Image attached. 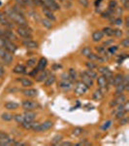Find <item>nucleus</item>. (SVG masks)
Here are the masks:
<instances>
[{"mask_svg": "<svg viewBox=\"0 0 129 146\" xmlns=\"http://www.w3.org/2000/svg\"><path fill=\"white\" fill-rule=\"evenodd\" d=\"M91 52H92V50H91V48H90V47L86 46V47H84V48L82 49L81 54H82V56H86V58H88V56L90 55V54L91 53Z\"/></svg>", "mask_w": 129, "mask_h": 146, "instance_id": "nucleus-43", "label": "nucleus"}, {"mask_svg": "<svg viewBox=\"0 0 129 146\" xmlns=\"http://www.w3.org/2000/svg\"><path fill=\"white\" fill-rule=\"evenodd\" d=\"M114 41H115L114 39H108V40H106V41L103 42L102 45L104 46V47H109V46L113 45V43H114Z\"/></svg>", "mask_w": 129, "mask_h": 146, "instance_id": "nucleus-53", "label": "nucleus"}, {"mask_svg": "<svg viewBox=\"0 0 129 146\" xmlns=\"http://www.w3.org/2000/svg\"><path fill=\"white\" fill-rule=\"evenodd\" d=\"M3 38H7L11 41H17L18 40V35L13 31V29H9V28H6L4 29V33H3Z\"/></svg>", "mask_w": 129, "mask_h": 146, "instance_id": "nucleus-15", "label": "nucleus"}, {"mask_svg": "<svg viewBox=\"0 0 129 146\" xmlns=\"http://www.w3.org/2000/svg\"><path fill=\"white\" fill-rule=\"evenodd\" d=\"M24 1V3H25V5L28 6V7H34V2H33V0H23Z\"/></svg>", "mask_w": 129, "mask_h": 146, "instance_id": "nucleus-58", "label": "nucleus"}, {"mask_svg": "<svg viewBox=\"0 0 129 146\" xmlns=\"http://www.w3.org/2000/svg\"><path fill=\"white\" fill-rule=\"evenodd\" d=\"M22 46L25 47L26 49H30V50H34V49L39 48V43L32 39H23L22 42Z\"/></svg>", "mask_w": 129, "mask_h": 146, "instance_id": "nucleus-14", "label": "nucleus"}, {"mask_svg": "<svg viewBox=\"0 0 129 146\" xmlns=\"http://www.w3.org/2000/svg\"><path fill=\"white\" fill-rule=\"evenodd\" d=\"M42 1V7H45L51 10L53 12H56L60 10V5L57 3L56 0H41Z\"/></svg>", "mask_w": 129, "mask_h": 146, "instance_id": "nucleus-7", "label": "nucleus"}, {"mask_svg": "<svg viewBox=\"0 0 129 146\" xmlns=\"http://www.w3.org/2000/svg\"><path fill=\"white\" fill-rule=\"evenodd\" d=\"M0 60H1V62H2V64L10 65L11 63L13 62V60H14L13 54L4 50L3 48H0Z\"/></svg>", "mask_w": 129, "mask_h": 146, "instance_id": "nucleus-3", "label": "nucleus"}, {"mask_svg": "<svg viewBox=\"0 0 129 146\" xmlns=\"http://www.w3.org/2000/svg\"><path fill=\"white\" fill-rule=\"evenodd\" d=\"M118 48L119 47L118 45H111L108 47L107 51H108V53H109V55H115V54L118 51Z\"/></svg>", "mask_w": 129, "mask_h": 146, "instance_id": "nucleus-41", "label": "nucleus"}, {"mask_svg": "<svg viewBox=\"0 0 129 146\" xmlns=\"http://www.w3.org/2000/svg\"><path fill=\"white\" fill-rule=\"evenodd\" d=\"M113 16H114V10H112V9H110V8H108L106 11H104L101 13L102 19H107V20H109L110 18L113 17Z\"/></svg>", "mask_w": 129, "mask_h": 146, "instance_id": "nucleus-33", "label": "nucleus"}, {"mask_svg": "<svg viewBox=\"0 0 129 146\" xmlns=\"http://www.w3.org/2000/svg\"><path fill=\"white\" fill-rule=\"evenodd\" d=\"M18 103H17L16 101H12V100H9V101H6L4 103V107L5 109H7L8 111H14V110H17L18 108Z\"/></svg>", "mask_w": 129, "mask_h": 146, "instance_id": "nucleus-26", "label": "nucleus"}, {"mask_svg": "<svg viewBox=\"0 0 129 146\" xmlns=\"http://www.w3.org/2000/svg\"><path fill=\"white\" fill-rule=\"evenodd\" d=\"M86 67L88 68V69H93V70H95V69H97L98 64H97V62H92V60H88V62H86Z\"/></svg>", "mask_w": 129, "mask_h": 146, "instance_id": "nucleus-37", "label": "nucleus"}, {"mask_svg": "<svg viewBox=\"0 0 129 146\" xmlns=\"http://www.w3.org/2000/svg\"><path fill=\"white\" fill-rule=\"evenodd\" d=\"M123 25H125L126 29H128L129 28V18H128V16H126L125 17V20L123 21Z\"/></svg>", "mask_w": 129, "mask_h": 146, "instance_id": "nucleus-60", "label": "nucleus"}, {"mask_svg": "<svg viewBox=\"0 0 129 146\" xmlns=\"http://www.w3.org/2000/svg\"><path fill=\"white\" fill-rule=\"evenodd\" d=\"M14 120H15V121L17 122L18 125H22L23 122L25 121L24 118H23V116H22V114H16V115H14Z\"/></svg>", "mask_w": 129, "mask_h": 146, "instance_id": "nucleus-44", "label": "nucleus"}, {"mask_svg": "<svg viewBox=\"0 0 129 146\" xmlns=\"http://www.w3.org/2000/svg\"><path fill=\"white\" fill-rule=\"evenodd\" d=\"M113 29H114V28H112L111 27H103V29L101 31L103 32V34L106 35V36L112 37L113 36Z\"/></svg>", "mask_w": 129, "mask_h": 146, "instance_id": "nucleus-39", "label": "nucleus"}, {"mask_svg": "<svg viewBox=\"0 0 129 146\" xmlns=\"http://www.w3.org/2000/svg\"><path fill=\"white\" fill-rule=\"evenodd\" d=\"M88 60H92V62H106V60H105L102 56L98 55V54H95V53H92V52H91L90 55L88 56Z\"/></svg>", "mask_w": 129, "mask_h": 146, "instance_id": "nucleus-22", "label": "nucleus"}, {"mask_svg": "<svg viewBox=\"0 0 129 146\" xmlns=\"http://www.w3.org/2000/svg\"><path fill=\"white\" fill-rule=\"evenodd\" d=\"M75 145H77V146H86H86H88V145H91V143L88 140H83V141H81V142L75 143Z\"/></svg>", "mask_w": 129, "mask_h": 146, "instance_id": "nucleus-54", "label": "nucleus"}, {"mask_svg": "<svg viewBox=\"0 0 129 146\" xmlns=\"http://www.w3.org/2000/svg\"><path fill=\"white\" fill-rule=\"evenodd\" d=\"M96 83H97V86L99 87L100 89L104 91H108L109 90V86H108V81H107V78L103 75H100V76H97L96 77Z\"/></svg>", "mask_w": 129, "mask_h": 146, "instance_id": "nucleus-11", "label": "nucleus"}, {"mask_svg": "<svg viewBox=\"0 0 129 146\" xmlns=\"http://www.w3.org/2000/svg\"><path fill=\"white\" fill-rule=\"evenodd\" d=\"M5 75V68H4L3 64L0 62V78H3Z\"/></svg>", "mask_w": 129, "mask_h": 146, "instance_id": "nucleus-57", "label": "nucleus"}, {"mask_svg": "<svg viewBox=\"0 0 129 146\" xmlns=\"http://www.w3.org/2000/svg\"><path fill=\"white\" fill-rule=\"evenodd\" d=\"M78 2L80 3V5H82L84 8H88L90 5V1L88 0H78Z\"/></svg>", "mask_w": 129, "mask_h": 146, "instance_id": "nucleus-51", "label": "nucleus"}, {"mask_svg": "<svg viewBox=\"0 0 129 146\" xmlns=\"http://www.w3.org/2000/svg\"><path fill=\"white\" fill-rule=\"evenodd\" d=\"M84 133V129L81 128V127H76L72 129V135L73 136H81Z\"/></svg>", "mask_w": 129, "mask_h": 146, "instance_id": "nucleus-35", "label": "nucleus"}, {"mask_svg": "<svg viewBox=\"0 0 129 146\" xmlns=\"http://www.w3.org/2000/svg\"><path fill=\"white\" fill-rule=\"evenodd\" d=\"M88 91V88L83 83V82L76 81V84H75V87H74V93L76 94L77 96H84V94H86Z\"/></svg>", "mask_w": 129, "mask_h": 146, "instance_id": "nucleus-9", "label": "nucleus"}, {"mask_svg": "<svg viewBox=\"0 0 129 146\" xmlns=\"http://www.w3.org/2000/svg\"><path fill=\"white\" fill-rule=\"evenodd\" d=\"M123 79H124L123 73H116V74L114 75V77H113V86L116 87V86H118V85L122 84Z\"/></svg>", "mask_w": 129, "mask_h": 146, "instance_id": "nucleus-19", "label": "nucleus"}, {"mask_svg": "<svg viewBox=\"0 0 129 146\" xmlns=\"http://www.w3.org/2000/svg\"><path fill=\"white\" fill-rule=\"evenodd\" d=\"M128 124V117L126 116V115H124L123 117H121L120 119H119V125L120 126H125V125Z\"/></svg>", "mask_w": 129, "mask_h": 146, "instance_id": "nucleus-49", "label": "nucleus"}, {"mask_svg": "<svg viewBox=\"0 0 129 146\" xmlns=\"http://www.w3.org/2000/svg\"><path fill=\"white\" fill-rule=\"evenodd\" d=\"M59 1H61V2H64V0H59Z\"/></svg>", "mask_w": 129, "mask_h": 146, "instance_id": "nucleus-64", "label": "nucleus"}, {"mask_svg": "<svg viewBox=\"0 0 129 146\" xmlns=\"http://www.w3.org/2000/svg\"><path fill=\"white\" fill-rule=\"evenodd\" d=\"M15 2H16V4H17L18 7H22V8H23V9L26 7V5H25V3H24V1H23V0H15Z\"/></svg>", "mask_w": 129, "mask_h": 146, "instance_id": "nucleus-55", "label": "nucleus"}, {"mask_svg": "<svg viewBox=\"0 0 129 146\" xmlns=\"http://www.w3.org/2000/svg\"><path fill=\"white\" fill-rule=\"evenodd\" d=\"M2 48L4 50L10 52V53L14 54L16 51L18 50V46L15 44L14 41H11V40L7 39V38H3V44H2Z\"/></svg>", "mask_w": 129, "mask_h": 146, "instance_id": "nucleus-10", "label": "nucleus"}, {"mask_svg": "<svg viewBox=\"0 0 129 146\" xmlns=\"http://www.w3.org/2000/svg\"><path fill=\"white\" fill-rule=\"evenodd\" d=\"M4 13L7 15L10 20L15 25H18V27H27L28 22L24 18L23 13L18 9V7H13V8H7Z\"/></svg>", "mask_w": 129, "mask_h": 146, "instance_id": "nucleus-1", "label": "nucleus"}, {"mask_svg": "<svg viewBox=\"0 0 129 146\" xmlns=\"http://www.w3.org/2000/svg\"><path fill=\"white\" fill-rule=\"evenodd\" d=\"M41 25L45 28H47V29H51L53 27V22H51L50 20H48V19H46V18L41 19Z\"/></svg>", "mask_w": 129, "mask_h": 146, "instance_id": "nucleus-32", "label": "nucleus"}, {"mask_svg": "<svg viewBox=\"0 0 129 146\" xmlns=\"http://www.w3.org/2000/svg\"><path fill=\"white\" fill-rule=\"evenodd\" d=\"M103 37H104V34L101 30H95L93 31L92 35H91V38H92V41L93 42H100L102 41Z\"/></svg>", "mask_w": 129, "mask_h": 146, "instance_id": "nucleus-28", "label": "nucleus"}, {"mask_svg": "<svg viewBox=\"0 0 129 146\" xmlns=\"http://www.w3.org/2000/svg\"><path fill=\"white\" fill-rule=\"evenodd\" d=\"M123 109L126 113L129 112V101L128 100H126L125 102L123 103Z\"/></svg>", "mask_w": 129, "mask_h": 146, "instance_id": "nucleus-59", "label": "nucleus"}, {"mask_svg": "<svg viewBox=\"0 0 129 146\" xmlns=\"http://www.w3.org/2000/svg\"><path fill=\"white\" fill-rule=\"evenodd\" d=\"M38 103L33 100H24L22 102V107L24 111H34L38 108Z\"/></svg>", "mask_w": 129, "mask_h": 146, "instance_id": "nucleus-6", "label": "nucleus"}, {"mask_svg": "<svg viewBox=\"0 0 129 146\" xmlns=\"http://www.w3.org/2000/svg\"><path fill=\"white\" fill-rule=\"evenodd\" d=\"M59 145H62V146H72L74 145L72 142H70V141H62V142L59 143Z\"/></svg>", "mask_w": 129, "mask_h": 146, "instance_id": "nucleus-61", "label": "nucleus"}, {"mask_svg": "<svg viewBox=\"0 0 129 146\" xmlns=\"http://www.w3.org/2000/svg\"><path fill=\"white\" fill-rule=\"evenodd\" d=\"M23 118L27 122H34L35 118H36V113L34 111H24L22 114Z\"/></svg>", "mask_w": 129, "mask_h": 146, "instance_id": "nucleus-27", "label": "nucleus"}, {"mask_svg": "<svg viewBox=\"0 0 129 146\" xmlns=\"http://www.w3.org/2000/svg\"><path fill=\"white\" fill-rule=\"evenodd\" d=\"M79 75H80V78H81V81L83 82V83L86 85L88 89L91 88V87L94 85V81H93V79H91L90 77H88V75L84 73V71L80 72Z\"/></svg>", "mask_w": 129, "mask_h": 146, "instance_id": "nucleus-12", "label": "nucleus"}, {"mask_svg": "<svg viewBox=\"0 0 129 146\" xmlns=\"http://www.w3.org/2000/svg\"><path fill=\"white\" fill-rule=\"evenodd\" d=\"M33 2H34L35 5H39V6L42 5V1H41V0H33Z\"/></svg>", "mask_w": 129, "mask_h": 146, "instance_id": "nucleus-62", "label": "nucleus"}, {"mask_svg": "<svg viewBox=\"0 0 129 146\" xmlns=\"http://www.w3.org/2000/svg\"><path fill=\"white\" fill-rule=\"evenodd\" d=\"M22 94L26 98H35L37 96V90H35L33 88H25L24 90L22 91Z\"/></svg>", "mask_w": 129, "mask_h": 146, "instance_id": "nucleus-23", "label": "nucleus"}, {"mask_svg": "<svg viewBox=\"0 0 129 146\" xmlns=\"http://www.w3.org/2000/svg\"><path fill=\"white\" fill-rule=\"evenodd\" d=\"M120 45H121V47H123L124 49L129 48V38L128 37H125V38H123L122 40H121Z\"/></svg>", "mask_w": 129, "mask_h": 146, "instance_id": "nucleus-47", "label": "nucleus"}, {"mask_svg": "<svg viewBox=\"0 0 129 146\" xmlns=\"http://www.w3.org/2000/svg\"><path fill=\"white\" fill-rule=\"evenodd\" d=\"M111 126H112V121H110V120H109V121H106L104 124L102 125L101 129H103V131H107V129H109Z\"/></svg>", "mask_w": 129, "mask_h": 146, "instance_id": "nucleus-50", "label": "nucleus"}, {"mask_svg": "<svg viewBox=\"0 0 129 146\" xmlns=\"http://www.w3.org/2000/svg\"><path fill=\"white\" fill-rule=\"evenodd\" d=\"M0 118L5 122H10V121H12V120H14V115L11 114V113H9V112H4L1 114Z\"/></svg>", "mask_w": 129, "mask_h": 146, "instance_id": "nucleus-34", "label": "nucleus"}, {"mask_svg": "<svg viewBox=\"0 0 129 146\" xmlns=\"http://www.w3.org/2000/svg\"><path fill=\"white\" fill-rule=\"evenodd\" d=\"M0 25H2L3 27L9 28V29H13L15 28V23L7 17V15L4 12L0 11Z\"/></svg>", "mask_w": 129, "mask_h": 146, "instance_id": "nucleus-5", "label": "nucleus"}, {"mask_svg": "<svg viewBox=\"0 0 129 146\" xmlns=\"http://www.w3.org/2000/svg\"><path fill=\"white\" fill-rule=\"evenodd\" d=\"M104 98H105V91L102 90V89L99 88V89H97L96 91L93 92L92 98L95 101H100V100H102Z\"/></svg>", "mask_w": 129, "mask_h": 146, "instance_id": "nucleus-20", "label": "nucleus"}, {"mask_svg": "<svg viewBox=\"0 0 129 146\" xmlns=\"http://www.w3.org/2000/svg\"><path fill=\"white\" fill-rule=\"evenodd\" d=\"M16 33L18 36L22 39H32L33 38V31L29 27H18L16 28Z\"/></svg>", "mask_w": 129, "mask_h": 146, "instance_id": "nucleus-2", "label": "nucleus"}, {"mask_svg": "<svg viewBox=\"0 0 129 146\" xmlns=\"http://www.w3.org/2000/svg\"><path fill=\"white\" fill-rule=\"evenodd\" d=\"M37 62H38V60H36V58H28V60H26V66L34 68L35 66H36Z\"/></svg>", "mask_w": 129, "mask_h": 146, "instance_id": "nucleus-40", "label": "nucleus"}, {"mask_svg": "<svg viewBox=\"0 0 129 146\" xmlns=\"http://www.w3.org/2000/svg\"><path fill=\"white\" fill-rule=\"evenodd\" d=\"M95 51L97 52L98 55L102 56L106 60H108V58H109V53H108L106 47H104L103 45H98V46L95 47Z\"/></svg>", "mask_w": 129, "mask_h": 146, "instance_id": "nucleus-18", "label": "nucleus"}, {"mask_svg": "<svg viewBox=\"0 0 129 146\" xmlns=\"http://www.w3.org/2000/svg\"><path fill=\"white\" fill-rule=\"evenodd\" d=\"M18 81L22 84L23 88H30L31 86H33V81L30 78H27V77H20V78L18 79Z\"/></svg>", "mask_w": 129, "mask_h": 146, "instance_id": "nucleus-25", "label": "nucleus"}, {"mask_svg": "<svg viewBox=\"0 0 129 146\" xmlns=\"http://www.w3.org/2000/svg\"><path fill=\"white\" fill-rule=\"evenodd\" d=\"M115 88H116V96L121 95V94H123L124 92H125V89H124V86H123V84H120V85H118V86L115 87Z\"/></svg>", "mask_w": 129, "mask_h": 146, "instance_id": "nucleus-45", "label": "nucleus"}, {"mask_svg": "<svg viewBox=\"0 0 129 146\" xmlns=\"http://www.w3.org/2000/svg\"><path fill=\"white\" fill-rule=\"evenodd\" d=\"M101 1H102V0H96V1H95V6L96 7L99 6V4L101 3Z\"/></svg>", "mask_w": 129, "mask_h": 146, "instance_id": "nucleus-63", "label": "nucleus"}, {"mask_svg": "<svg viewBox=\"0 0 129 146\" xmlns=\"http://www.w3.org/2000/svg\"><path fill=\"white\" fill-rule=\"evenodd\" d=\"M113 36L116 37V38H120V37H122L123 36L122 29H120V28H118V27L114 28V29H113Z\"/></svg>", "mask_w": 129, "mask_h": 146, "instance_id": "nucleus-38", "label": "nucleus"}, {"mask_svg": "<svg viewBox=\"0 0 129 146\" xmlns=\"http://www.w3.org/2000/svg\"><path fill=\"white\" fill-rule=\"evenodd\" d=\"M42 12H43V15L46 19L50 20L51 22H53V23L56 22V17L51 10H50V9H48V8H45V7H42Z\"/></svg>", "mask_w": 129, "mask_h": 146, "instance_id": "nucleus-16", "label": "nucleus"}, {"mask_svg": "<svg viewBox=\"0 0 129 146\" xmlns=\"http://www.w3.org/2000/svg\"><path fill=\"white\" fill-rule=\"evenodd\" d=\"M25 70H26V68H25V66L22 63H18L13 68V72L15 74H23V73H25Z\"/></svg>", "mask_w": 129, "mask_h": 146, "instance_id": "nucleus-30", "label": "nucleus"}, {"mask_svg": "<svg viewBox=\"0 0 129 146\" xmlns=\"http://www.w3.org/2000/svg\"><path fill=\"white\" fill-rule=\"evenodd\" d=\"M121 4H122V8L124 10H128L129 9V0H120Z\"/></svg>", "mask_w": 129, "mask_h": 146, "instance_id": "nucleus-52", "label": "nucleus"}, {"mask_svg": "<svg viewBox=\"0 0 129 146\" xmlns=\"http://www.w3.org/2000/svg\"><path fill=\"white\" fill-rule=\"evenodd\" d=\"M118 6V1L116 0H110L109 1V5H108V8L112 9V10H115V8Z\"/></svg>", "mask_w": 129, "mask_h": 146, "instance_id": "nucleus-48", "label": "nucleus"}, {"mask_svg": "<svg viewBox=\"0 0 129 146\" xmlns=\"http://www.w3.org/2000/svg\"><path fill=\"white\" fill-rule=\"evenodd\" d=\"M49 74H50V71H49L48 69H44V70H42V71H40L38 74L35 76V80H36V82H44L45 79L48 77Z\"/></svg>", "mask_w": 129, "mask_h": 146, "instance_id": "nucleus-24", "label": "nucleus"}, {"mask_svg": "<svg viewBox=\"0 0 129 146\" xmlns=\"http://www.w3.org/2000/svg\"><path fill=\"white\" fill-rule=\"evenodd\" d=\"M97 69L98 72L103 76H105L106 78H111V77L114 76V73L112 72V70L107 66H98Z\"/></svg>", "mask_w": 129, "mask_h": 146, "instance_id": "nucleus-17", "label": "nucleus"}, {"mask_svg": "<svg viewBox=\"0 0 129 146\" xmlns=\"http://www.w3.org/2000/svg\"><path fill=\"white\" fill-rule=\"evenodd\" d=\"M126 100H127V98H126V96L124 95V94L116 96V98H115V100H113L111 102H110V106H111V107H116V105H118V104H123Z\"/></svg>", "mask_w": 129, "mask_h": 146, "instance_id": "nucleus-13", "label": "nucleus"}, {"mask_svg": "<svg viewBox=\"0 0 129 146\" xmlns=\"http://www.w3.org/2000/svg\"><path fill=\"white\" fill-rule=\"evenodd\" d=\"M53 122L51 120H46L43 123H40V133H43V131H49L50 129L53 128Z\"/></svg>", "mask_w": 129, "mask_h": 146, "instance_id": "nucleus-21", "label": "nucleus"}, {"mask_svg": "<svg viewBox=\"0 0 129 146\" xmlns=\"http://www.w3.org/2000/svg\"><path fill=\"white\" fill-rule=\"evenodd\" d=\"M9 136L8 133H6V131H0V140H3L5 139V138H7Z\"/></svg>", "mask_w": 129, "mask_h": 146, "instance_id": "nucleus-56", "label": "nucleus"}, {"mask_svg": "<svg viewBox=\"0 0 129 146\" xmlns=\"http://www.w3.org/2000/svg\"><path fill=\"white\" fill-rule=\"evenodd\" d=\"M63 139V135H55V137L53 138V140H51V143L55 145H59V143L61 142V140Z\"/></svg>", "mask_w": 129, "mask_h": 146, "instance_id": "nucleus-42", "label": "nucleus"}, {"mask_svg": "<svg viewBox=\"0 0 129 146\" xmlns=\"http://www.w3.org/2000/svg\"><path fill=\"white\" fill-rule=\"evenodd\" d=\"M84 73H86L88 77H90V78L93 79V80L96 79V77L98 76L96 70H93V69H88V68H86V70H84Z\"/></svg>", "mask_w": 129, "mask_h": 146, "instance_id": "nucleus-36", "label": "nucleus"}, {"mask_svg": "<svg viewBox=\"0 0 129 146\" xmlns=\"http://www.w3.org/2000/svg\"><path fill=\"white\" fill-rule=\"evenodd\" d=\"M68 77H69L70 81H72L74 83V82L77 81V79H78V73H77L76 69L75 68H70L69 70H68Z\"/></svg>", "mask_w": 129, "mask_h": 146, "instance_id": "nucleus-31", "label": "nucleus"}, {"mask_svg": "<svg viewBox=\"0 0 129 146\" xmlns=\"http://www.w3.org/2000/svg\"><path fill=\"white\" fill-rule=\"evenodd\" d=\"M32 124L33 122H27V121H24L22 125H20L22 128H23L24 129H31L32 128Z\"/></svg>", "mask_w": 129, "mask_h": 146, "instance_id": "nucleus-46", "label": "nucleus"}, {"mask_svg": "<svg viewBox=\"0 0 129 146\" xmlns=\"http://www.w3.org/2000/svg\"><path fill=\"white\" fill-rule=\"evenodd\" d=\"M55 80H56L55 75L53 74V73H50V74L48 75V77L45 79V81H44V85H45L46 87H50L55 83Z\"/></svg>", "mask_w": 129, "mask_h": 146, "instance_id": "nucleus-29", "label": "nucleus"}, {"mask_svg": "<svg viewBox=\"0 0 129 146\" xmlns=\"http://www.w3.org/2000/svg\"><path fill=\"white\" fill-rule=\"evenodd\" d=\"M58 87L63 91H69L72 89V87H73V82L70 81L67 73L62 74L61 80H60V82L58 83Z\"/></svg>", "mask_w": 129, "mask_h": 146, "instance_id": "nucleus-4", "label": "nucleus"}, {"mask_svg": "<svg viewBox=\"0 0 129 146\" xmlns=\"http://www.w3.org/2000/svg\"><path fill=\"white\" fill-rule=\"evenodd\" d=\"M47 65H48V60H47V58H41L38 62H37L36 67L33 69V71L30 73V75H32V76H36L40 71L46 69Z\"/></svg>", "mask_w": 129, "mask_h": 146, "instance_id": "nucleus-8", "label": "nucleus"}]
</instances>
